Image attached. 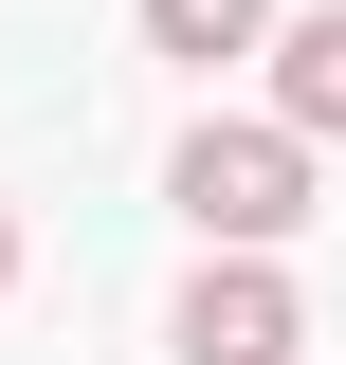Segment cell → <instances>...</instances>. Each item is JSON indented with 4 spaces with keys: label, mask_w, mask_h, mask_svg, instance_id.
<instances>
[{
    "label": "cell",
    "mask_w": 346,
    "mask_h": 365,
    "mask_svg": "<svg viewBox=\"0 0 346 365\" xmlns=\"http://www.w3.org/2000/svg\"><path fill=\"white\" fill-rule=\"evenodd\" d=\"M164 201H182L201 237H237V256H273V237L310 220V128H292V110H273V128H182Z\"/></svg>",
    "instance_id": "obj_1"
},
{
    "label": "cell",
    "mask_w": 346,
    "mask_h": 365,
    "mask_svg": "<svg viewBox=\"0 0 346 365\" xmlns=\"http://www.w3.org/2000/svg\"><path fill=\"white\" fill-rule=\"evenodd\" d=\"M164 347H182V365H292V347H310V329H292V274H273V256H237V237H219Z\"/></svg>",
    "instance_id": "obj_2"
},
{
    "label": "cell",
    "mask_w": 346,
    "mask_h": 365,
    "mask_svg": "<svg viewBox=\"0 0 346 365\" xmlns=\"http://www.w3.org/2000/svg\"><path fill=\"white\" fill-rule=\"evenodd\" d=\"M273 110H292L310 146H346V0L328 19H273Z\"/></svg>",
    "instance_id": "obj_3"
},
{
    "label": "cell",
    "mask_w": 346,
    "mask_h": 365,
    "mask_svg": "<svg viewBox=\"0 0 346 365\" xmlns=\"http://www.w3.org/2000/svg\"><path fill=\"white\" fill-rule=\"evenodd\" d=\"M146 55H273V0H146Z\"/></svg>",
    "instance_id": "obj_4"
},
{
    "label": "cell",
    "mask_w": 346,
    "mask_h": 365,
    "mask_svg": "<svg viewBox=\"0 0 346 365\" xmlns=\"http://www.w3.org/2000/svg\"><path fill=\"white\" fill-rule=\"evenodd\" d=\"M0 292H19V220H0Z\"/></svg>",
    "instance_id": "obj_5"
}]
</instances>
